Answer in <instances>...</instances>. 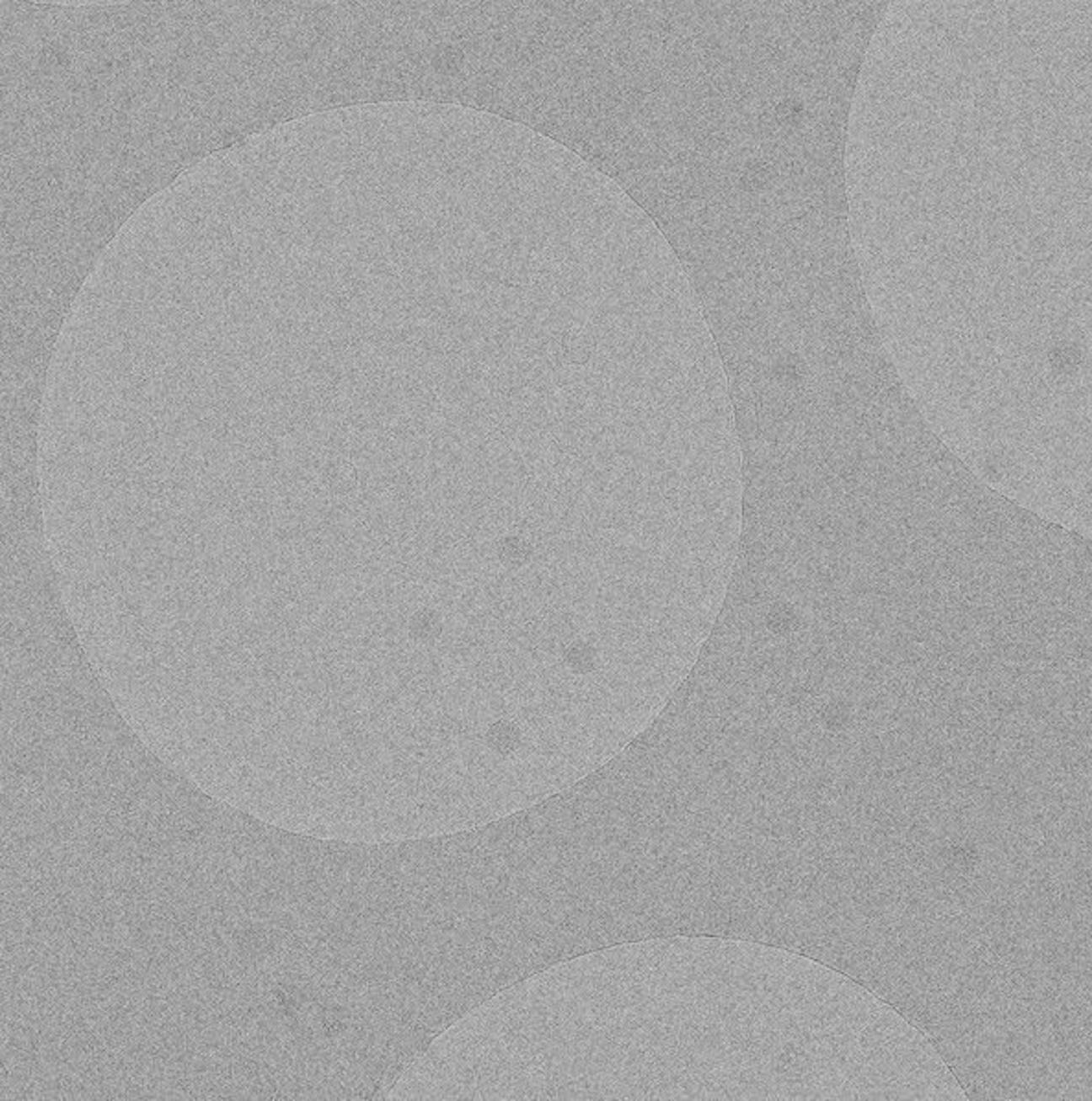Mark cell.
<instances>
[{
	"instance_id": "6da1fadb",
	"label": "cell",
	"mask_w": 1092,
	"mask_h": 1101,
	"mask_svg": "<svg viewBox=\"0 0 1092 1101\" xmlns=\"http://www.w3.org/2000/svg\"><path fill=\"white\" fill-rule=\"evenodd\" d=\"M564 663L577 676H588L599 667V654L590 643L575 641L564 654Z\"/></svg>"
},
{
	"instance_id": "7a4b0ae2",
	"label": "cell",
	"mask_w": 1092,
	"mask_h": 1101,
	"mask_svg": "<svg viewBox=\"0 0 1092 1101\" xmlns=\"http://www.w3.org/2000/svg\"><path fill=\"white\" fill-rule=\"evenodd\" d=\"M498 553L507 568H523L533 559V543L523 537H507L500 543Z\"/></svg>"
},
{
	"instance_id": "3957f363",
	"label": "cell",
	"mask_w": 1092,
	"mask_h": 1101,
	"mask_svg": "<svg viewBox=\"0 0 1092 1101\" xmlns=\"http://www.w3.org/2000/svg\"><path fill=\"white\" fill-rule=\"evenodd\" d=\"M411 636L419 641H435L442 633L441 615L431 610H422L411 619Z\"/></svg>"
}]
</instances>
